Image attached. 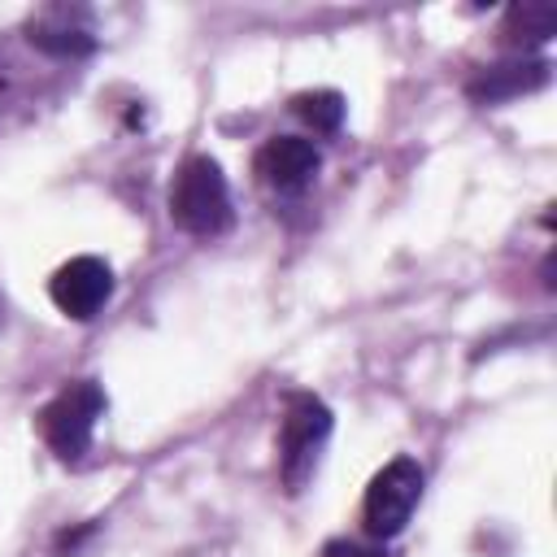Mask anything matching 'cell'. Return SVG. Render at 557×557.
<instances>
[{"label":"cell","mask_w":557,"mask_h":557,"mask_svg":"<svg viewBox=\"0 0 557 557\" xmlns=\"http://www.w3.org/2000/svg\"><path fill=\"white\" fill-rule=\"evenodd\" d=\"M170 218L178 231L213 239L231 226V191L213 157H187L170 183Z\"/></svg>","instance_id":"1"},{"label":"cell","mask_w":557,"mask_h":557,"mask_svg":"<svg viewBox=\"0 0 557 557\" xmlns=\"http://www.w3.org/2000/svg\"><path fill=\"white\" fill-rule=\"evenodd\" d=\"M548 83V61H500L483 74L470 78V100L479 104H496V100H509V96H522V91H535Z\"/></svg>","instance_id":"8"},{"label":"cell","mask_w":557,"mask_h":557,"mask_svg":"<svg viewBox=\"0 0 557 557\" xmlns=\"http://www.w3.org/2000/svg\"><path fill=\"white\" fill-rule=\"evenodd\" d=\"M557 30V9L553 4H513L505 17V35L513 44H544Z\"/></svg>","instance_id":"9"},{"label":"cell","mask_w":557,"mask_h":557,"mask_svg":"<svg viewBox=\"0 0 557 557\" xmlns=\"http://www.w3.org/2000/svg\"><path fill=\"white\" fill-rule=\"evenodd\" d=\"M326 557H383V553L379 548H366L357 540H331L326 544Z\"/></svg>","instance_id":"11"},{"label":"cell","mask_w":557,"mask_h":557,"mask_svg":"<svg viewBox=\"0 0 557 557\" xmlns=\"http://www.w3.org/2000/svg\"><path fill=\"white\" fill-rule=\"evenodd\" d=\"M104 413V392L96 379L65 383L44 409H39V435L61 461H78L91 448L96 418Z\"/></svg>","instance_id":"2"},{"label":"cell","mask_w":557,"mask_h":557,"mask_svg":"<svg viewBox=\"0 0 557 557\" xmlns=\"http://www.w3.org/2000/svg\"><path fill=\"white\" fill-rule=\"evenodd\" d=\"M292 109H296V117H305L318 135H335L339 122H344V96H339V91H300V96L292 100Z\"/></svg>","instance_id":"10"},{"label":"cell","mask_w":557,"mask_h":557,"mask_svg":"<svg viewBox=\"0 0 557 557\" xmlns=\"http://www.w3.org/2000/svg\"><path fill=\"white\" fill-rule=\"evenodd\" d=\"M422 466L413 457H392L366 487V500H361V522L374 540H392L405 531V522L413 518L418 500H422Z\"/></svg>","instance_id":"3"},{"label":"cell","mask_w":557,"mask_h":557,"mask_svg":"<svg viewBox=\"0 0 557 557\" xmlns=\"http://www.w3.org/2000/svg\"><path fill=\"white\" fill-rule=\"evenodd\" d=\"M331 435V409L318 396H292L278 426V474L287 492H300L318 466V448Z\"/></svg>","instance_id":"4"},{"label":"cell","mask_w":557,"mask_h":557,"mask_svg":"<svg viewBox=\"0 0 557 557\" xmlns=\"http://www.w3.org/2000/svg\"><path fill=\"white\" fill-rule=\"evenodd\" d=\"M318 165H322L318 144H313V139H300V135H274V139H265L261 152H257V178H261L270 191H278V196L305 191V187L313 183Z\"/></svg>","instance_id":"6"},{"label":"cell","mask_w":557,"mask_h":557,"mask_svg":"<svg viewBox=\"0 0 557 557\" xmlns=\"http://www.w3.org/2000/svg\"><path fill=\"white\" fill-rule=\"evenodd\" d=\"M48 292H52V305H57L65 318L87 322V318H96V313L104 309V300L113 296V270H109L100 257H74V261H65V265L52 274Z\"/></svg>","instance_id":"5"},{"label":"cell","mask_w":557,"mask_h":557,"mask_svg":"<svg viewBox=\"0 0 557 557\" xmlns=\"http://www.w3.org/2000/svg\"><path fill=\"white\" fill-rule=\"evenodd\" d=\"M30 44L52 52V57H83L96 48V30H91L87 13L61 4V9H44L30 22Z\"/></svg>","instance_id":"7"}]
</instances>
